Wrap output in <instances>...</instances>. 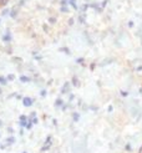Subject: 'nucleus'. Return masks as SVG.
Wrapping results in <instances>:
<instances>
[{
	"label": "nucleus",
	"mask_w": 142,
	"mask_h": 153,
	"mask_svg": "<svg viewBox=\"0 0 142 153\" xmlns=\"http://www.w3.org/2000/svg\"><path fill=\"white\" fill-rule=\"evenodd\" d=\"M18 13H19V6L13 7V9L10 10V16H11L13 19H15V18L18 16Z\"/></svg>",
	"instance_id": "f257e3e1"
},
{
	"label": "nucleus",
	"mask_w": 142,
	"mask_h": 153,
	"mask_svg": "<svg viewBox=\"0 0 142 153\" xmlns=\"http://www.w3.org/2000/svg\"><path fill=\"white\" fill-rule=\"evenodd\" d=\"M22 103H24L25 107H29V106L33 105V100L30 97H24V98H22Z\"/></svg>",
	"instance_id": "f03ea898"
},
{
	"label": "nucleus",
	"mask_w": 142,
	"mask_h": 153,
	"mask_svg": "<svg viewBox=\"0 0 142 153\" xmlns=\"http://www.w3.org/2000/svg\"><path fill=\"white\" fill-rule=\"evenodd\" d=\"M3 40H4V41H10V40H11V35H10V31H7V33L4 35Z\"/></svg>",
	"instance_id": "7ed1b4c3"
},
{
	"label": "nucleus",
	"mask_w": 142,
	"mask_h": 153,
	"mask_svg": "<svg viewBox=\"0 0 142 153\" xmlns=\"http://www.w3.org/2000/svg\"><path fill=\"white\" fill-rule=\"evenodd\" d=\"M20 80H21L22 82H29V81H30V79H29V77H26V76H21Z\"/></svg>",
	"instance_id": "20e7f679"
},
{
	"label": "nucleus",
	"mask_w": 142,
	"mask_h": 153,
	"mask_svg": "<svg viewBox=\"0 0 142 153\" xmlns=\"http://www.w3.org/2000/svg\"><path fill=\"white\" fill-rule=\"evenodd\" d=\"M7 13L10 14V10H9V9H7V7H6V9H4V10L1 11V15H3V16H5V15H7Z\"/></svg>",
	"instance_id": "39448f33"
},
{
	"label": "nucleus",
	"mask_w": 142,
	"mask_h": 153,
	"mask_svg": "<svg viewBox=\"0 0 142 153\" xmlns=\"http://www.w3.org/2000/svg\"><path fill=\"white\" fill-rule=\"evenodd\" d=\"M70 4H71V6L74 7V9H77V5L75 4V0H70Z\"/></svg>",
	"instance_id": "423d86ee"
},
{
	"label": "nucleus",
	"mask_w": 142,
	"mask_h": 153,
	"mask_svg": "<svg viewBox=\"0 0 142 153\" xmlns=\"http://www.w3.org/2000/svg\"><path fill=\"white\" fill-rule=\"evenodd\" d=\"M9 1V0H0V5L1 6H4V5H6V3Z\"/></svg>",
	"instance_id": "0eeeda50"
},
{
	"label": "nucleus",
	"mask_w": 142,
	"mask_h": 153,
	"mask_svg": "<svg viewBox=\"0 0 142 153\" xmlns=\"http://www.w3.org/2000/svg\"><path fill=\"white\" fill-rule=\"evenodd\" d=\"M49 22H51V24H55L56 19H55V18H49Z\"/></svg>",
	"instance_id": "6e6552de"
},
{
	"label": "nucleus",
	"mask_w": 142,
	"mask_h": 153,
	"mask_svg": "<svg viewBox=\"0 0 142 153\" xmlns=\"http://www.w3.org/2000/svg\"><path fill=\"white\" fill-rule=\"evenodd\" d=\"M56 106H61L62 105V101L61 100H56V103H55Z\"/></svg>",
	"instance_id": "1a4fd4ad"
},
{
	"label": "nucleus",
	"mask_w": 142,
	"mask_h": 153,
	"mask_svg": "<svg viewBox=\"0 0 142 153\" xmlns=\"http://www.w3.org/2000/svg\"><path fill=\"white\" fill-rule=\"evenodd\" d=\"M0 82L4 83V85H5V83H6V80H5V79H3V77H0Z\"/></svg>",
	"instance_id": "9d476101"
},
{
	"label": "nucleus",
	"mask_w": 142,
	"mask_h": 153,
	"mask_svg": "<svg viewBox=\"0 0 142 153\" xmlns=\"http://www.w3.org/2000/svg\"><path fill=\"white\" fill-rule=\"evenodd\" d=\"M7 80H14V75H9V76H7Z\"/></svg>",
	"instance_id": "9b49d317"
},
{
	"label": "nucleus",
	"mask_w": 142,
	"mask_h": 153,
	"mask_svg": "<svg viewBox=\"0 0 142 153\" xmlns=\"http://www.w3.org/2000/svg\"><path fill=\"white\" fill-rule=\"evenodd\" d=\"M72 22H74V19H70L69 20V25H72Z\"/></svg>",
	"instance_id": "f8f14e48"
},
{
	"label": "nucleus",
	"mask_w": 142,
	"mask_h": 153,
	"mask_svg": "<svg viewBox=\"0 0 142 153\" xmlns=\"http://www.w3.org/2000/svg\"><path fill=\"white\" fill-rule=\"evenodd\" d=\"M46 95V91H41V96H45Z\"/></svg>",
	"instance_id": "ddd939ff"
},
{
	"label": "nucleus",
	"mask_w": 142,
	"mask_h": 153,
	"mask_svg": "<svg viewBox=\"0 0 142 153\" xmlns=\"http://www.w3.org/2000/svg\"><path fill=\"white\" fill-rule=\"evenodd\" d=\"M61 11H67V9H66V7H64V6H62V7H61Z\"/></svg>",
	"instance_id": "4468645a"
},
{
	"label": "nucleus",
	"mask_w": 142,
	"mask_h": 153,
	"mask_svg": "<svg viewBox=\"0 0 142 153\" xmlns=\"http://www.w3.org/2000/svg\"><path fill=\"white\" fill-rule=\"evenodd\" d=\"M0 94H1V88H0Z\"/></svg>",
	"instance_id": "2eb2a0df"
},
{
	"label": "nucleus",
	"mask_w": 142,
	"mask_h": 153,
	"mask_svg": "<svg viewBox=\"0 0 142 153\" xmlns=\"http://www.w3.org/2000/svg\"><path fill=\"white\" fill-rule=\"evenodd\" d=\"M0 21H1V20H0Z\"/></svg>",
	"instance_id": "dca6fc26"
}]
</instances>
